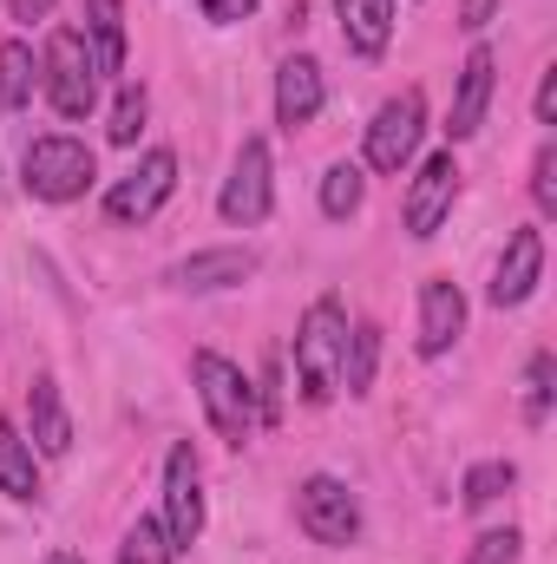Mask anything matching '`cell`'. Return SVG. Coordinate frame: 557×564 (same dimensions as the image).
I'll return each mask as SVG.
<instances>
[{
  "label": "cell",
  "mask_w": 557,
  "mask_h": 564,
  "mask_svg": "<svg viewBox=\"0 0 557 564\" xmlns=\"http://www.w3.org/2000/svg\"><path fill=\"white\" fill-rule=\"evenodd\" d=\"M341 355H348V315L335 295H315L302 328H295V381H302V401H335L341 394Z\"/></svg>",
  "instance_id": "1"
},
{
  "label": "cell",
  "mask_w": 557,
  "mask_h": 564,
  "mask_svg": "<svg viewBox=\"0 0 557 564\" xmlns=\"http://www.w3.org/2000/svg\"><path fill=\"white\" fill-rule=\"evenodd\" d=\"M190 381H197V401H204V414H210V426H217V440L243 446V440L256 433V388H250V375H243L230 355L197 348Z\"/></svg>",
  "instance_id": "2"
},
{
  "label": "cell",
  "mask_w": 557,
  "mask_h": 564,
  "mask_svg": "<svg viewBox=\"0 0 557 564\" xmlns=\"http://www.w3.org/2000/svg\"><path fill=\"white\" fill-rule=\"evenodd\" d=\"M40 79H46V99H53L59 119H92V106H99V59H92V46H86L79 26H59L46 40Z\"/></svg>",
  "instance_id": "3"
},
{
  "label": "cell",
  "mask_w": 557,
  "mask_h": 564,
  "mask_svg": "<svg viewBox=\"0 0 557 564\" xmlns=\"http://www.w3.org/2000/svg\"><path fill=\"white\" fill-rule=\"evenodd\" d=\"M92 177H99L92 144L66 139V132L33 139V144H26V158H20V184H26L33 197H46V204H73V197H86V191H92Z\"/></svg>",
  "instance_id": "4"
},
{
  "label": "cell",
  "mask_w": 557,
  "mask_h": 564,
  "mask_svg": "<svg viewBox=\"0 0 557 564\" xmlns=\"http://www.w3.org/2000/svg\"><path fill=\"white\" fill-rule=\"evenodd\" d=\"M295 525L315 545H354L361 539V499L335 479V473H308L295 486Z\"/></svg>",
  "instance_id": "5"
},
{
  "label": "cell",
  "mask_w": 557,
  "mask_h": 564,
  "mask_svg": "<svg viewBox=\"0 0 557 564\" xmlns=\"http://www.w3.org/2000/svg\"><path fill=\"white\" fill-rule=\"evenodd\" d=\"M276 210V171H270V144L263 139H243L230 177H223V197H217V217L237 224V230H256L263 217Z\"/></svg>",
  "instance_id": "6"
},
{
  "label": "cell",
  "mask_w": 557,
  "mask_h": 564,
  "mask_svg": "<svg viewBox=\"0 0 557 564\" xmlns=\"http://www.w3.org/2000/svg\"><path fill=\"white\" fill-rule=\"evenodd\" d=\"M171 191H177V151L157 144V151H144L139 164L106 191V217H112V224H144V217L164 210Z\"/></svg>",
  "instance_id": "7"
},
{
  "label": "cell",
  "mask_w": 557,
  "mask_h": 564,
  "mask_svg": "<svg viewBox=\"0 0 557 564\" xmlns=\"http://www.w3.org/2000/svg\"><path fill=\"white\" fill-rule=\"evenodd\" d=\"M419 139H426V99H419V86H407V93H394L374 112V126H368V164L394 177V171L414 164Z\"/></svg>",
  "instance_id": "8"
},
{
  "label": "cell",
  "mask_w": 557,
  "mask_h": 564,
  "mask_svg": "<svg viewBox=\"0 0 557 564\" xmlns=\"http://www.w3.org/2000/svg\"><path fill=\"white\" fill-rule=\"evenodd\" d=\"M164 539H171V552H190L204 539V479H197L190 440H177L164 453Z\"/></svg>",
  "instance_id": "9"
},
{
  "label": "cell",
  "mask_w": 557,
  "mask_h": 564,
  "mask_svg": "<svg viewBox=\"0 0 557 564\" xmlns=\"http://www.w3.org/2000/svg\"><path fill=\"white\" fill-rule=\"evenodd\" d=\"M452 197H459V158L452 151H433L426 164L414 171V184H407V204H401V224H407V237H439V224H446V210H452Z\"/></svg>",
  "instance_id": "10"
},
{
  "label": "cell",
  "mask_w": 557,
  "mask_h": 564,
  "mask_svg": "<svg viewBox=\"0 0 557 564\" xmlns=\"http://www.w3.org/2000/svg\"><path fill=\"white\" fill-rule=\"evenodd\" d=\"M545 282V230H512L505 237V257H499V270H492V308H518V302H532V289Z\"/></svg>",
  "instance_id": "11"
},
{
  "label": "cell",
  "mask_w": 557,
  "mask_h": 564,
  "mask_svg": "<svg viewBox=\"0 0 557 564\" xmlns=\"http://www.w3.org/2000/svg\"><path fill=\"white\" fill-rule=\"evenodd\" d=\"M492 86H499V59L492 46H472L466 66H459V93H452V119H446V139L466 144L485 126V106H492Z\"/></svg>",
  "instance_id": "12"
},
{
  "label": "cell",
  "mask_w": 557,
  "mask_h": 564,
  "mask_svg": "<svg viewBox=\"0 0 557 564\" xmlns=\"http://www.w3.org/2000/svg\"><path fill=\"white\" fill-rule=\"evenodd\" d=\"M466 335V295L452 276H426L419 282V355H446Z\"/></svg>",
  "instance_id": "13"
},
{
  "label": "cell",
  "mask_w": 557,
  "mask_h": 564,
  "mask_svg": "<svg viewBox=\"0 0 557 564\" xmlns=\"http://www.w3.org/2000/svg\"><path fill=\"white\" fill-rule=\"evenodd\" d=\"M321 99H328V79H321V66H315L308 53L282 59V73H276V126H282V132H302V126H315Z\"/></svg>",
  "instance_id": "14"
},
{
  "label": "cell",
  "mask_w": 557,
  "mask_h": 564,
  "mask_svg": "<svg viewBox=\"0 0 557 564\" xmlns=\"http://www.w3.org/2000/svg\"><path fill=\"white\" fill-rule=\"evenodd\" d=\"M256 276V250H197V257H184L171 282L177 289H190V295H210V289H237V282Z\"/></svg>",
  "instance_id": "15"
},
{
  "label": "cell",
  "mask_w": 557,
  "mask_h": 564,
  "mask_svg": "<svg viewBox=\"0 0 557 564\" xmlns=\"http://www.w3.org/2000/svg\"><path fill=\"white\" fill-rule=\"evenodd\" d=\"M26 426H33V446L40 453H73V421H66V401H59V381L53 375H33L26 381Z\"/></svg>",
  "instance_id": "16"
},
{
  "label": "cell",
  "mask_w": 557,
  "mask_h": 564,
  "mask_svg": "<svg viewBox=\"0 0 557 564\" xmlns=\"http://www.w3.org/2000/svg\"><path fill=\"white\" fill-rule=\"evenodd\" d=\"M335 13H341L348 53H361V59L387 53V40H394V0H335Z\"/></svg>",
  "instance_id": "17"
},
{
  "label": "cell",
  "mask_w": 557,
  "mask_h": 564,
  "mask_svg": "<svg viewBox=\"0 0 557 564\" xmlns=\"http://www.w3.org/2000/svg\"><path fill=\"white\" fill-rule=\"evenodd\" d=\"M86 46L99 73H125V0H86Z\"/></svg>",
  "instance_id": "18"
},
{
  "label": "cell",
  "mask_w": 557,
  "mask_h": 564,
  "mask_svg": "<svg viewBox=\"0 0 557 564\" xmlns=\"http://www.w3.org/2000/svg\"><path fill=\"white\" fill-rule=\"evenodd\" d=\"M0 492L13 506H33L40 499V466H33V440H20V426L0 421Z\"/></svg>",
  "instance_id": "19"
},
{
  "label": "cell",
  "mask_w": 557,
  "mask_h": 564,
  "mask_svg": "<svg viewBox=\"0 0 557 564\" xmlns=\"http://www.w3.org/2000/svg\"><path fill=\"white\" fill-rule=\"evenodd\" d=\"M33 79H40L33 46H26V40H0V106H7V112H20V106L33 99Z\"/></svg>",
  "instance_id": "20"
},
{
  "label": "cell",
  "mask_w": 557,
  "mask_h": 564,
  "mask_svg": "<svg viewBox=\"0 0 557 564\" xmlns=\"http://www.w3.org/2000/svg\"><path fill=\"white\" fill-rule=\"evenodd\" d=\"M361 197H368V177H361V164H328V177H321V217L348 224V217L361 210Z\"/></svg>",
  "instance_id": "21"
},
{
  "label": "cell",
  "mask_w": 557,
  "mask_h": 564,
  "mask_svg": "<svg viewBox=\"0 0 557 564\" xmlns=\"http://www.w3.org/2000/svg\"><path fill=\"white\" fill-rule=\"evenodd\" d=\"M374 361H381V328H374V322L348 328V355H341V381H348V394H368V388H374Z\"/></svg>",
  "instance_id": "22"
},
{
  "label": "cell",
  "mask_w": 557,
  "mask_h": 564,
  "mask_svg": "<svg viewBox=\"0 0 557 564\" xmlns=\"http://www.w3.org/2000/svg\"><path fill=\"white\" fill-rule=\"evenodd\" d=\"M512 486H518V466H512V459H479V466L466 473V486H459V499H466V506L479 512V506H492V499H505Z\"/></svg>",
  "instance_id": "23"
},
{
  "label": "cell",
  "mask_w": 557,
  "mask_h": 564,
  "mask_svg": "<svg viewBox=\"0 0 557 564\" xmlns=\"http://www.w3.org/2000/svg\"><path fill=\"white\" fill-rule=\"evenodd\" d=\"M119 564H171V539H164V519H139L119 545Z\"/></svg>",
  "instance_id": "24"
},
{
  "label": "cell",
  "mask_w": 557,
  "mask_h": 564,
  "mask_svg": "<svg viewBox=\"0 0 557 564\" xmlns=\"http://www.w3.org/2000/svg\"><path fill=\"white\" fill-rule=\"evenodd\" d=\"M551 381H557V361L538 348V355H532V368H525V421H532V426L551 421Z\"/></svg>",
  "instance_id": "25"
},
{
  "label": "cell",
  "mask_w": 557,
  "mask_h": 564,
  "mask_svg": "<svg viewBox=\"0 0 557 564\" xmlns=\"http://www.w3.org/2000/svg\"><path fill=\"white\" fill-rule=\"evenodd\" d=\"M144 112H151L144 86H125V93H119V106H112V126H106V139H112V144H139Z\"/></svg>",
  "instance_id": "26"
},
{
  "label": "cell",
  "mask_w": 557,
  "mask_h": 564,
  "mask_svg": "<svg viewBox=\"0 0 557 564\" xmlns=\"http://www.w3.org/2000/svg\"><path fill=\"white\" fill-rule=\"evenodd\" d=\"M518 552H525V539L505 525V532H479V545H472L466 564H518Z\"/></svg>",
  "instance_id": "27"
},
{
  "label": "cell",
  "mask_w": 557,
  "mask_h": 564,
  "mask_svg": "<svg viewBox=\"0 0 557 564\" xmlns=\"http://www.w3.org/2000/svg\"><path fill=\"white\" fill-rule=\"evenodd\" d=\"M532 197H538L545 217H557V144H545V151L532 158Z\"/></svg>",
  "instance_id": "28"
},
{
  "label": "cell",
  "mask_w": 557,
  "mask_h": 564,
  "mask_svg": "<svg viewBox=\"0 0 557 564\" xmlns=\"http://www.w3.org/2000/svg\"><path fill=\"white\" fill-rule=\"evenodd\" d=\"M204 7V20L210 26H237V20H250L256 13V0H197Z\"/></svg>",
  "instance_id": "29"
},
{
  "label": "cell",
  "mask_w": 557,
  "mask_h": 564,
  "mask_svg": "<svg viewBox=\"0 0 557 564\" xmlns=\"http://www.w3.org/2000/svg\"><path fill=\"white\" fill-rule=\"evenodd\" d=\"M492 13H499V0H459V26H466V33H485Z\"/></svg>",
  "instance_id": "30"
},
{
  "label": "cell",
  "mask_w": 557,
  "mask_h": 564,
  "mask_svg": "<svg viewBox=\"0 0 557 564\" xmlns=\"http://www.w3.org/2000/svg\"><path fill=\"white\" fill-rule=\"evenodd\" d=\"M538 126H557V66L538 73Z\"/></svg>",
  "instance_id": "31"
},
{
  "label": "cell",
  "mask_w": 557,
  "mask_h": 564,
  "mask_svg": "<svg viewBox=\"0 0 557 564\" xmlns=\"http://www.w3.org/2000/svg\"><path fill=\"white\" fill-rule=\"evenodd\" d=\"M53 13V0H13V20H46Z\"/></svg>",
  "instance_id": "32"
},
{
  "label": "cell",
  "mask_w": 557,
  "mask_h": 564,
  "mask_svg": "<svg viewBox=\"0 0 557 564\" xmlns=\"http://www.w3.org/2000/svg\"><path fill=\"white\" fill-rule=\"evenodd\" d=\"M46 564H86V558H73V552H53V558H46Z\"/></svg>",
  "instance_id": "33"
}]
</instances>
